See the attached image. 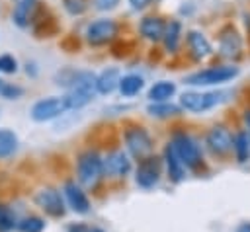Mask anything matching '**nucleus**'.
<instances>
[{
  "label": "nucleus",
  "mask_w": 250,
  "mask_h": 232,
  "mask_svg": "<svg viewBox=\"0 0 250 232\" xmlns=\"http://www.w3.org/2000/svg\"><path fill=\"white\" fill-rule=\"evenodd\" d=\"M164 27H166V21L160 18V16H146L141 19L139 23V31L145 39L148 41H162V35H164Z\"/></svg>",
  "instance_id": "nucleus-17"
},
{
  "label": "nucleus",
  "mask_w": 250,
  "mask_h": 232,
  "mask_svg": "<svg viewBox=\"0 0 250 232\" xmlns=\"http://www.w3.org/2000/svg\"><path fill=\"white\" fill-rule=\"evenodd\" d=\"M121 80V74L117 68H105L96 76V92L102 96H109L111 92L117 90Z\"/></svg>",
  "instance_id": "nucleus-18"
},
{
  "label": "nucleus",
  "mask_w": 250,
  "mask_h": 232,
  "mask_svg": "<svg viewBox=\"0 0 250 232\" xmlns=\"http://www.w3.org/2000/svg\"><path fill=\"white\" fill-rule=\"evenodd\" d=\"M104 175L109 177H125L131 172V160L123 150H111L105 158H102Z\"/></svg>",
  "instance_id": "nucleus-11"
},
{
  "label": "nucleus",
  "mask_w": 250,
  "mask_h": 232,
  "mask_svg": "<svg viewBox=\"0 0 250 232\" xmlns=\"http://www.w3.org/2000/svg\"><path fill=\"white\" fill-rule=\"evenodd\" d=\"M143 86H145L143 76H139V74H125V76H121L117 88H119L123 97H133V96H137L143 90Z\"/></svg>",
  "instance_id": "nucleus-22"
},
{
  "label": "nucleus",
  "mask_w": 250,
  "mask_h": 232,
  "mask_svg": "<svg viewBox=\"0 0 250 232\" xmlns=\"http://www.w3.org/2000/svg\"><path fill=\"white\" fill-rule=\"evenodd\" d=\"M18 226V218H16V213L6 207V205H0V232H10Z\"/></svg>",
  "instance_id": "nucleus-27"
},
{
  "label": "nucleus",
  "mask_w": 250,
  "mask_h": 232,
  "mask_svg": "<svg viewBox=\"0 0 250 232\" xmlns=\"http://www.w3.org/2000/svg\"><path fill=\"white\" fill-rule=\"evenodd\" d=\"M62 8L70 16H82L88 10V0H62Z\"/></svg>",
  "instance_id": "nucleus-29"
},
{
  "label": "nucleus",
  "mask_w": 250,
  "mask_h": 232,
  "mask_svg": "<svg viewBox=\"0 0 250 232\" xmlns=\"http://www.w3.org/2000/svg\"><path fill=\"white\" fill-rule=\"evenodd\" d=\"M158 179H160V158L146 156V158L139 160V166H137V172H135L137 185L148 189V187L156 185Z\"/></svg>",
  "instance_id": "nucleus-10"
},
{
  "label": "nucleus",
  "mask_w": 250,
  "mask_h": 232,
  "mask_svg": "<svg viewBox=\"0 0 250 232\" xmlns=\"http://www.w3.org/2000/svg\"><path fill=\"white\" fill-rule=\"evenodd\" d=\"M96 74L92 70H76L66 88V107L82 109L96 97Z\"/></svg>",
  "instance_id": "nucleus-1"
},
{
  "label": "nucleus",
  "mask_w": 250,
  "mask_h": 232,
  "mask_svg": "<svg viewBox=\"0 0 250 232\" xmlns=\"http://www.w3.org/2000/svg\"><path fill=\"white\" fill-rule=\"evenodd\" d=\"M92 2H94V8H96V10H100V12L113 10V8L119 4V0H92Z\"/></svg>",
  "instance_id": "nucleus-31"
},
{
  "label": "nucleus",
  "mask_w": 250,
  "mask_h": 232,
  "mask_svg": "<svg viewBox=\"0 0 250 232\" xmlns=\"http://www.w3.org/2000/svg\"><path fill=\"white\" fill-rule=\"evenodd\" d=\"M180 37H182V23H180L178 19H172L170 23H166L162 41H164V47H166L168 53H176V51H178V47H180Z\"/></svg>",
  "instance_id": "nucleus-20"
},
{
  "label": "nucleus",
  "mask_w": 250,
  "mask_h": 232,
  "mask_svg": "<svg viewBox=\"0 0 250 232\" xmlns=\"http://www.w3.org/2000/svg\"><path fill=\"white\" fill-rule=\"evenodd\" d=\"M88 232H104L102 228H88Z\"/></svg>",
  "instance_id": "nucleus-37"
},
{
  "label": "nucleus",
  "mask_w": 250,
  "mask_h": 232,
  "mask_svg": "<svg viewBox=\"0 0 250 232\" xmlns=\"http://www.w3.org/2000/svg\"><path fill=\"white\" fill-rule=\"evenodd\" d=\"M172 148L176 152V156L180 158V162L184 164V168H195L201 162V152L199 146L195 144V140L186 135V133H176L172 138Z\"/></svg>",
  "instance_id": "nucleus-5"
},
{
  "label": "nucleus",
  "mask_w": 250,
  "mask_h": 232,
  "mask_svg": "<svg viewBox=\"0 0 250 232\" xmlns=\"http://www.w3.org/2000/svg\"><path fill=\"white\" fill-rule=\"evenodd\" d=\"M236 76H238V66L223 64V66H211V68L193 72L186 76L184 82L189 86H213V84H225Z\"/></svg>",
  "instance_id": "nucleus-3"
},
{
  "label": "nucleus",
  "mask_w": 250,
  "mask_h": 232,
  "mask_svg": "<svg viewBox=\"0 0 250 232\" xmlns=\"http://www.w3.org/2000/svg\"><path fill=\"white\" fill-rule=\"evenodd\" d=\"M0 72L2 74H14V72H18V60H16L14 55H8V53L0 55Z\"/></svg>",
  "instance_id": "nucleus-30"
},
{
  "label": "nucleus",
  "mask_w": 250,
  "mask_h": 232,
  "mask_svg": "<svg viewBox=\"0 0 250 232\" xmlns=\"http://www.w3.org/2000/svg\"><path fill=\"white\" fill-rule=\"evenodd\" d=\"M174 94H176V84L168 80H160L150 86L146 97L150 99V103H160V101H168Z\"/></svg>",
  "instance_id": "nucleus-19"
},
{
  "label": "nucleus",
  "mask_w": 250,
  "mask_h": 232,
  "mask_svg": "<svg viewBox=\"0 0 250 232\" xmlns=\"http://www.w3.org/2000/svg\"><path fill=\"white\" fill-rule=\"evenodd\" d=\"M37 8H39V0H16L12 8V21L21 29L29 27L35 21Z\"/></svg>",
  "instance_id": "nucleus-12"
},
{
  "label": "nucleus",
  "mask_w": 250,
  "mask_h": 232,
  "mask_svg": "<svg viewBox=\"0 0 250 232\" xmlns=\"http://www.w3.org/2000/svg\"><path fill=\"white\" fill-rule=\"evenodd\" d=\"M244 125H246V129H248V133H250V107L244 111Z\"/></svg>",
  "instance_id": "nucleus-35"
},
{
  "label": "nucleus",
  "mask_w": 250,
  "mask_h": 232,
  "mask_svg": "<svg viewBox=\"0 0 250 232\" xmlns=\"http://www.w3.org/2000/svg\"><path fill=\"white\" fill-rule=\"evenodd\" d=\"M186 41H188V49H189V55H191L195 60H203V58H207V57L213 53L209 39H207V37H205L201 31H197V29H191V31H188V35H186Z\"/></svg>",
  "instance_id": "nucleus-16"
},
{
  "label": "nucleus",
  "mask_w": 250,
  "mask_h": 232,
  "mask_svg": "<svg viewBox=\"0 0 250 232\" xmlns=\"http://www.w3.org/2000/svg\"><path fill=\"white\" fill-rule=\"evenodd\" d=\"M207 144L215 154H227L232 148V135L223 125H215L207 133Z\"/></svg>",
  "instance_id": "nucleus-15"
},
{
  "label": "nucleus",
  "mask_w": 250,
  "mask_h": 232,
  "mask_svg": "<svg viewBox=\"0 0 250 232\" xmlns=\"http://www.w3.org/2000/svg\"><path fill=\"white\" fill-rule=\"evenodd\" d=\"M20 138L12 129H0V158H8L18 150Z\"/></svg>",
  "instance_id": "nucleus-23"
},
{
  "label": "nucleus",
  "mask_w": 250,
  "mask_h": 232,
  "mask_svg": "<svg viewBox=\"0 0 250 232\" xmlns=\"http://www.w3.org/2000/svg\"><path fill=\"white\" fill-rule=\"evenodd\" d=\"M219 49H221V55L227 57V58H238L240 57L242 39H240L238 31L232 25L223 27V31L219 35Z\"/></svg>",
  "instance_id": "nucleus-13"
},
{
  "label": "nucleus",
  "mask_w": 250,
  "mask_h": 232,
  "mask_svg": "<svg viewBox=\"0 0 250 232\" xmlns=\"http://www.w3.org/2000/svg\"><path fill=\"white\" fill-rule=\"evenodd\" d=\"M119 27L115 23V19H109V18H100L96 21H92L88 27H86V41L94 47H100V45H107L109 41L115 39Z\"/></svg>",
  "instance_id": "nucleus-6"
},
{
  "label": "nucleus",
  "mask_w": 250,
  "mask_h": 232,
  "mask_svg": "<svg viewBox=\"0 0 250 232\" xmlns=\"http://www.w3.org/2000/svg\"><path fill=\"white\" fill-rule=\"evenodd\" d=\"M25 72H27V74H31V76H35V74H37L35 62H27V64H25Z\"/></svg>",
  "instance_id": "nucleus-34"
},
{
  "label": "nucleus",
  "mask_w": 250,
  "mask_h": 232,
  "mask_svg": "<svg viewBox=\"0 0 250 232\" xmlns=\"http://www.w3.org/2000/svg\"><path fill=\"white\" fill-rule=\"evenodd\" d=\"M123 138H125V146L131 152V156H135L139 160L150 156L152 138H150V135L143 127H127Z\"/></svg>",
  "instance_id": "nucleus-7"
},
{
  "label": "nucleus",
  "mask_w": 250,
  "mask_h": 232,
  "mask_svg": "<svg viewBox=\"0 0 250 232\" xmlns=\"http://www.w3.org/2000/svg\"><path fill=\"white\" fill-rule=\"evenodd\" d=\"M35 205L41 211H45L49 216H55V218L64 216V213H66L64 199H62V195L55 187H43V189H39L35 193Z\"/></svg>",
  "instance_id": "nucleus-8"
},
{
  "label": "nucleus",
  "mask_w": 250,
  "mask_h": 232,
  "mask_svg": "<svg viewBox=\"0 0 250 232\" xmlns=\"http://www.w3.org/2000/svg\"><path fill=\"white\" fill-rule=\"evenodd\" d=\"M104 175L102 170V156L96 150H86L78 156L76 162V177L80 185L84 187H94Z\"/></svg>",
  "instance_id": "nucleus-2"
},
{
  "label": "nucleus",
  "mask_w": 250,
  "mask_h": 232,
  "mask_svg": "<svg viewBox=\"0 0 250 232\" xmlns=\"http://www.w3.org/2000/svg\"><path fill=\"white\" fill-rule=\"evenodd\" d=\"M223 94H217V92H209V94H201V92H186L180 96V105L186 109V111H191V113H201V111H207L211 109L213 105H217L221 101Z\"/></svg>",
  "instance_id": "nucleus-9"
},
{
  "label": "nucleus",
  "mask_w": 250,
  "mask_h": 232,
  "mask_svg": "<svg viewBox=\"0 0 250 232\" xmlns=\"http://www.w3.org/2000/svg\"><path fill=\"white\" fill-rule=\"evenodd\" d=\"M23 92H25V90H23L21 86L0 78V97H4V99H20V97L23 96Z\"/></svg>",
  "instance_id": "nucleus-28"
},
{
  "label": "nucleus",
  "mask_w": 250,
  "mask_h": 232,
  "mask_svg": "<svg viewBox=\"0 0 250 232\" xmlns=\"http://www.w3.org/2000/svg\"><path fill=\"white\" fill-rule=\"evenodd\" d=\"M64 197H66L68 207H70L74 213L86 214V213L90 211V201H88L86 193L82 191V187H80L76 181H66V183H64Z\"/></svg>",
  "instance_id": "nucleus-14"
},
{
  "label": "nucleus",
  "mask_w": 250,
  "mask_h": 232,
  "mask_svg": "<svg viewBox=\"0 0 250 232\" xmlns=\"http://www.w3.org/2000/svg\"><path fill=\"white\" fill-rule=\"evenodd\" d=\"M16 228L20 232H43L45 230V220L41 216H25V218L18 220Z\"/></svg>",
  "instance_id": "nucleus-26"
},
{
  "label": "nucleus",
  "mask_w": 250,
  "mask_h": 232,
  "mask_svg": "<svg viewBox=\"0 0 250 232\" xmlns=\"http://www.w3.org/2000/svg\"><path fill=\"white\" fill-rule=\"evenodd\" d=\"M146 111H148V115L162 119V117H172V115H176V113L180 111V107L174 105V103H170V101H160V103H150V105L146 107Z\"/></svg>",
  "instance_id": "nucleus-25"
},
{
  "label": "nucleus",
  "mask_w": 250,
  "mask_h": 232,
  "mask_svg": "<svg viewBox=\"0 0 250 232\" xmlns=\"http://www.w3.org/2000/svg\"><path fill=\"white\" fill-rule=\"evenodd\" d=\"M236 232H250V222H244V224H240V226L236 228Z\"/></svg>",
  "instance_id": "nucleus-36"
},
{
  "label": "nucleus",
  "mask_w": 250,
  "mask_h": 232,
  "mask_svg": "<svg viewBox=\"0 0 250 232\" xmlns=\"http://www.w3.org/2000/svg\"><path fill=\"white\" fill-rule=\"evenodd\" d=\"M68 232H88V228L84 224H72L68 226Z\"/></svg>",
  "instance_id": "nucleus-33"
},
{
  "label": "nucleus",
  "mask_w": 250,
  "mask_h": 232,
  "mask_svg": "<svg viewBox=\"0 0 250 232\" xmlns=\"http://www.w3.org/2000/svg\"><path fill=\"white\" fill-rule=\"evenodd\" d=\"M68 111L66 107V99L64 96H49V97H43V99H37L33 105H31V119L37 121V123H45V121H53L61 115H64Z\"/></svg>",
  "instance_id": "nucleus-4"
},
{
  "label": "nucleus",
  "mask_w": 250,
  "mask_h": 232,
  "mask_svg": "<svg viewBox=\"0 0 250 232\" xmlns=\"http://www.w3.org/2000/svg\"><path fill=\"white\" fill-rule=\"evenodd\" d=\"M164 162H166V170L172 181H182L184 179V164L180 162V158L176 156L172 144H168L164 148Z\"/></svg>",
  "instance_id": "nucleus-21"
},
{
  "label": "nucleus",
  "mask_w": 250,
  "mask_h": 232,
  "mask_svg": "<svg viewBox=\"0 0 250 232\" xmlns=\"http://www.w3.org/2000/svg\"><path fill=\"white\" fill-rule=\"evenodd\" d=\"M232 148H234L238 162H246L250 158V133L248 131L236 133L232 138Z\"/></svg>",
  "instance_id": "nucleus-24"
},
{
  "label": "nucleus",
  "mask_w": 250,
  "mask_h": 232,
  "mask_svg": "<svg viewBox=\"0 0 250 232\" xmlns=\"http://www.w3.org/2000/svg\"><path fill=\"white\" fill-rule=\"evenodd\" d=\"M150 0H129V4L133 6V10H143L145 6H148Z\"/></svg>",
  "instance_id": "nucleus-32"
}]
</instances>
